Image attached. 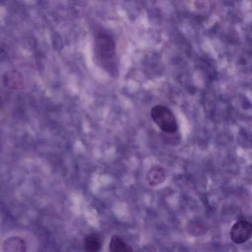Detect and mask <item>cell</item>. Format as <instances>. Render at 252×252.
Here are the masks:
<instances>
[{
	"instance_id": "cell-1",
	"label": "cell",
	"mask_w": 252,
	"mask_h": 252,
	"mask_svg": "<svg viewBox=\"0 0 252 252\" xmlns=\"http://www.w3.org/2000/svg\"><path fill=\"white\" fill-rule=\"evenodd\" d=\"M94 54L97 63L109 73L113 74L115 69V45L109 35L101 33L96 35Z\"/></svg>"
},
{
	"instance_id": "cell-2",
	"label": "cell",
	"mask_w": 252,
	"mask_h": 252,
	"mask_svg": "<svg viewBox=\"0 0 252 252\" xmlns=\"http://www.w3.org/2000/svg\"><path fill=\"white\" fill-rule=\"evenodd\" d=\"M154 122L163 131L168 133L175 132L178 128L177 123L171 111L163 105L153 107L151 112Z\"/></svg>"
},
{
	"instance_id": "cell-3",
	"label": "cell",
	"mask_w": 252,
	"mask_h": 252,
	"mask_svg": "<svg viewBox=\"0 0 252 252\" xmlns=\"http://www.w3.org/2000/svg\"><path fill=\"white\" fill-rule=\"evenodd\" d=\"M231 240L236 244H242L252 236V224L245 220L236 222L230 231Z\"/></svg>"
},
{
	"instance_id": "cell-4",
	"label": "cell",
	"mask_w": 252,
	"mask_h": 252,
	"mask_svg": "<svg viewBox=\"0 0 252 252\" xmlns=\"http://www.w3.org/2000/svg\"><path fill=\"white\" fill-rule=\"evenodd\" d=\"M3 86L10 90H17L23 84V76L17 70L12 69L5 72L2 78Z\"/></svg>"
},
{
	"instance_id": "cell-5",
	"label": "cell",
	"mask_w": 252,
	"mask_h": 252,
	"mask_svg": "<svg viewBox=\"0 0 252 252\" xmlns=\"http://www.w3.org/2000/svg\"><path fill=\"white\" fill-rule=\"evenodd\" d=\"M26 244L22 238L12 236L4 240L2 246L3 252H23L26 251Z\"/></svg>"
},
{
	"instance_id": "cell-6",
	"label": "cell",
	"mask_w": 252,
	"mask_h": 252,
	"mask_svg": "<svg viewBox=\"0 0 252 252\" xmlns=\"http://www.w3.org/2000/svg\"><path fill=\"white\" fill-rule=\"evenodd\" d=\"M166 178L164 169L159 165H154L148 170L146 180L150 186H155L164 182Z\"/></svg>"
},
{
	"instance_id": "cell-7",
	"label": "cell",
	"mask_w": 252,
	"mask_h": 252,
	"mask_svg": "<svg viewBox=\"0 0 252 252\" xmlns=\"http://www.w3.org/2000/svg\"><path fill=\"white\" fill-rule=\"evenodd\" d=\"M110 251L112 252H127L132 251V248L120 237L113 236L109 244Z\"/></svg>"
},
{
	"instance_id": "cell-8",
	"label": "cell",
	"mask_w": 252,
	"mask_h": 252,
	"mask_svg": "<svg viewBox=\"0 0 252 252\" xmlns=\"http://www.w3.org/2000/svg\"><path fill=\"white\" fill-rule=\"evenodd\" d=\"M102 246L100 238L95 234H90L86 237L84 242L85 251L90 252L99 251Z\"/></svg>"
},
{
	"instance_id": "cell-9",
	"label": "cell",
	"mask_w": 252,
	"mask_h": 252,
	"mask_svg": "<svg viewBox=\"0 0 252 252\" xmlns=\"http://www.w3.org/2000/svg\"><path fill=\"white\" fill-rule=\"evenodd\" d=\"M3 0H1V2H2V1H3Z\"/></svg>"
}]
</instances>
